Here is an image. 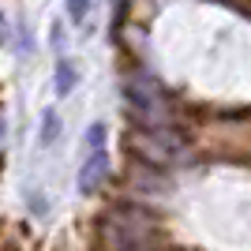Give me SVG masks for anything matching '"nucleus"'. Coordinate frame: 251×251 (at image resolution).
<instances>
[{"label": "nucleus", "mask_w": 251, "mask_h": 251, "mask_svg": "<svg viewBox=\"0 0 251 251\" xmlns=\"http://www.w3.org/2000/svg\"><path fill=\"white\" fill-rule=\"evenodd\" d=\"M127 23V0H116V8H113V19H109V30H120Z\"/></svg>", "instance_id": "obj_6"}, {"label": "nucleus", "mask_w": 251, "mask_h": 251, "mask_svg": "<svg viewBox=\"0 0 251 251\" xmlns=\"http://www.w3.org/2000/svg\"><path fill=\"white\" fill-rule=\"evenodd\" d=\"M64 11H68V19H72L75 26H83L86 15L94 11V0H64Z\"/></svg>", "instance_id": "obj_4"}, {"label": "nucleus", "mask_w": 251, "mask_h": 251, "mask_svg": "<svg viewBox=\"0 0 251 251\" xmlns=\"http://www.w3.org/2000/svg\"><path fill=\"white\" fill-rule=\"evenodd\" d=\"M79 64L75 60H68V56H56V68H52V94L56 98H68L79 86Z\"/></svg>", "instance_id": "obj_2"}, {"label": "nucleus", "mask_w": 251, "mask_h": 251, "mask_svg": "<svg viewBox=\"0 0 251 251\" xmlns=\"http://www.w3.org/2000/svg\"><path fill=\"white\" fill-rule=\"evenodd\" d=\"M56 139H60V113L49 105L42 113V124H38V143H42V147H52Z\"/></svg>", "instance_id": "obj_3"}, {"label": "nucleus", "mask_w": 251, "mask_h": 251, "mask_svg": "<svg viewBox=\"0 0 251 251\" xmlns=\"http://www.w3.org/2000/svg\"><path fill=\"white\" fill-rule=\"evenodd\" d=\"M0 38H4V11H0Z\"/></svg>", "instance_id": "obj_7"}, {"label": "nucleus", "mask_w": 251, "mask_h": 251, "mask_svg": "<svg viewBox=\"0 0 251 251\" xmlns=\"http://www.w3.org/2000/svg\"><path fill=\"white\" fill-rule=\"evenodd\" d=\"M105 139H109V127L101 120L86 127V157H83V165H79V176H75L79 195H98L101 184L109 180V150H105Z\"/></svg>", "instance_id": "obj_1"}, {"label": "nucleus", "mask_w": 251, "mask_h": 251, "mask_svg": "<svg viewBox=\"0 0 251 251\" xmlns=\"http://www.w3.org/2000/svg\"><path fill=\"white\" fill-rule=\"evenodd\" d=\"M49 42H52V49H56V56H64V49H68V34H64V23H60V19H52Z\"/></svg>", "instance_id": "obj_5"}]
</instances>
